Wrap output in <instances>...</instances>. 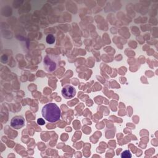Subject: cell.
<instances>
[{
	"instance_id": "cell-1",
	"label": "cell",
	"mask_w": 158,
	"mask_h": 158,
	"mask_svg": "<svg viewBox=\"0 0 158 158\" xmlns=\"http://www.w3.org/2000/svg\"><path fill=\"white\" fill-rule=\"evenodd\" d=\"M43 117L49 122H56L60 120L61 111L58 106L54 103H49L43 106L41 110Z\"/></svg>"
},
{
	"instance_id": "cell-2",
	"label": "cell",
	"mask_w": 158,
	"mask_h": 158,
	"mask_svg": "<svg viewBox=\"0 0 158 158\" xmlns=\"http://www.w3.org/2000/svg\"><path fill=\"white\" fill-rule=\"evenodd\" d=\"M60 57L54 54H47L43 60L44 67L48 72H53L57 70L59 67Z\"/></svg>"
},
{
	"instance_id": "cell-3",
	"label": "cell",
	"mask_w": 158,
	"mask_h": 158,
	"mask_svg": "<svg viewBox=\"0 0 158 158\" xmlns=\"http://www.w3.org/2000/svg\"><path fill=\"white\" fill-rule=\"evenodd\" d=\"M62 95L65 99H69L73 98L76 94L75 88L70 85H65L62 89Z\"/></svg>"
},
{
	"instance_id": "cell-4",
	"label": "cell",
	"mask_w": 158,
	"mask_h": 158,
	"mask_svg": "<svg viewBox=\"0 0 158 158\" xmlns=\"http://www.w3.org/2000/svg\"><path fill=\"white\" fill-rule=\"evenodd\" d=\"M25 125V120L23 117L17 115L14 117L10 120V126L15 129H20Z\"/></svg>"
},
{
	"instance_id": "cell-5",
	"label": "cell",
	"mask_w": 158,
	"mask_h": 158,
	"mask_svg": "<svg viewBox=\"0 0 158 158\" xmlns=\"http://www.w3.org/2000/svg\"><path fill=\"white\" fill-rule=\"evenodd\" d=\"M46 43L49 44H52L55 42V37L52 35H48L46 38Z\"/></svg>"
},
{
	"instance_id": "cell-6",
	"label": "cell",
	"mask_w": 158,
	"mask_h": 158,
	"mask_svg": "<svg viewBox=\"0 0 158 158\" xmlns=\"http://www.w3.org/2000/svg\"><path fill=\"white\" fill-rule=\"evenodd\" d=\"M122 158H130L131 157V154L129 150H125L123 151L121 154Z\"/></svg>"
},
{
	"instance_id": "cell-7",
	"label": "cell",
	"mask_w": 158,
	"mask_h": 158,
	"mask_svg": "<svg viewBox=\"0 0 158 158\" xmlns=\"http://www.w3.org/2000/svg\"><path fill=\"white\" fill-rule=\"evenodd\" d=\"M37 123L38 125H43L44 123H45V122L43 118H40L37 120Z\"/></svg>"
}]
</instances>
